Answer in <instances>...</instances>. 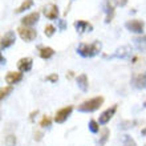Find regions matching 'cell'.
Returning a JSON list of instances; mask_svg holds the SVG:
<instances>
[{
	"label": "cell",
	"mask_w": 146,
	"mask_h": 146,
	"mask_svg": "<svg viewBox=\"0 0 146 146\" xmlns=\"http://www.w3.org/2000/svg\"><path fill=\"white\" fill-rule=\"evenodd\" d=\"M32 64L33 62H32L31 57H23L17 62V68H19L20 72H28V70L32 69Z\"/></svg>",
	"instance_id": "4fadbf2b"
},
{
	"label": "cell",
	"mask_w": 146,
	"mask_h": 146,
	"mask_svg": "<svg viewBox=\"0 0 146 146\" xmlns=\"http://www.w3.org/2000/svg\"><path fill=\"white\" fill-rule=\"evenodd\" d=\"M115 110H117V105H113L111 108L106 109L105 111H102L100 115V118H98V123L100 125H105V123H108L110 121V118L113 115L115 114Z\"/></svg>",
	"instance_id": "52a82bcc"
},
{
	"label": "cell",
	"mask_w": 146,
	"mask_h": 146,
	"mask_svg": "<svg viewBox=\"0 0 146 146\" xmlns=\"http://www.w3.org/2000/svg\"><path fill=\"white\" fill-rule=\"evenodd\" d=\"M32 5H33V0H24L23 3H21V5L16 9V13H21V12L27 11V9H29Z\"/></svg>",
	"instance_id": "d6986e66"
},
{
	"label": "cell",
	"mask_w": 146,
	"mask_h": 146,
	"mask_svg": "<svg viewBox=\"0 0 146 146\" xmlns=\"http://www.w3.org/2000/svg\"><path fill=\"white\" fill-rule=\"evenodd\" d=\"M141 134L145 135V137H146V127H145V129H142V131H141Z\"/></svg>",
	"instance_id": "d6a6232c"
},
{
	"label": "cell",
	"mask_w": 146,
	"mask_h": 146,
	"mask_svg": "<svg viewBox=\"0 0 146 146\" xmlns=\"http://www.w3.org/2000/svg\"><path fill=\"white\" fill-rule=\"evenodd\" d=\"M4 64H5V58L1 57V65H4Z\"/></svg>",
	"instance_id": "836d02e7"
},
{
	"label": "cell",
	"mask_w": 146,
	"mask_h": 146,
	"mask_svg": "<svg viewBox=\"0 0 146 146\" xmlns=\"http://www.w3.org/2000/svg\"><path fill=\"white\" fill-rule=\"evenodd\" d=\"M133 41H134V45L138 50H141V52L146 50V37L145 36H138V37H135Z\"/></svg>",
	"instance_id": "e0dca14e"
},
{
	"label": "cell",
	"mask_w": 146,
	"mask_h": 146,
	"mask_svg": "<svg viewBox=\"0 0 146 146\" xmlns=\"http://www.w3.org/2000/svg\"><path fill=\"white\" fill-rule=\"evenodd\" d=\"M133 84L137 88H145L146 89V72L143 74H138L133 78Z\"/></svg>",
	"instance_id": "2e32d148"
},
{
	"label": "cell",
	"mask_w": 146,
	"mask_h": 146,
	"mask_svg": "<svg viewBox=\"0 0 146 146\" xmlns=\"http://www.w3.org/2000/svg\"><path fill=\"white\" fill-rule=\"evenodd\" d=\"M54 32H56V28L53 25H50V24L45 25V28H44V33H45L46 37H52L54 35Z\"/></svg>",
	"instance_id": "cb8c5ba5"
},
{
	"label": "cell",
	"mask_w": 146,
	"mask_h": 146,
	"mask_svg": "<svg viewBox=\"0 0 146 146\" xmlns=\"http://www.w3.org/2000/svg\"><path fill=\"white\" fill-rule=\"evenodd\" d=\"M131 54V48L129 45H123L121 48H117V50L114 52V54L111 57H117V58H126Z\"/></svg>",
	"instance_id": "5bb4252c"
},
{
	"label": "cell",
	"mask_w": 146,
	"mask_h": 146,
	"mask_svg": "<svg viewBox=\"0 0 146 146\" xmlns=\"http://www.w3.org/2000/svg\"><path fill=\"white\" fill-rule=\"evenodd\" d=\"M19 36L21 37V40H24V41H32V40H35L36 36H37V32L33 29V28L31 27H25V25H23V27H20L19 29Z\"/></svg>",
	"instance_id": "277c9868"
},
{
	"label": "cell",
	"mask_w": 146,
	"mask_h": 146,
	"mask_svg": "<svg viewBox=\"0 0 146 146\" xmlns=\"http://www.w3.org/2000/svg\"><path fill=\"white\" fill-rule=\"evenodd\" d=\"M54 54V50L50 48V46H44V48H40V57L46 60V58H50Z\"/></svg>",
	"instance_id": "ac0fdd59"
},
{
	"label": "cell",
	"mask_w": 146,
	"mask_h": 146,
	"mask_svg": "<svg viewBox=\"0 0 146 146\" xmlns=\"http://www.w3.org/2000/svg\"><path fill=\"white\" fill-rule=\"evenodd\" d=\"M104 104V97L98 96V97H93L90 100L84 101L82 104L78 105V111H84V113H90V111H94L100 108L101 105Z\"/></svg>",
	"instance_id": "7a4b0ae2"
},
{
	"label": "cell",
	"mask_w": 146,
	"mask_h": 146,
	"mask_svg": "<svg viewBox=\"0 0 146 146\" xmlns=\"http://www.w3.org/2000/svg\"><path fill=\"white\" fill-rule=\"evenodd\" d=\"M77 81V85H78V88L82 90V92H86L89 88V82H88V77H86V74H80V76L76 78Z\"/></svg>",
	"instance_id": "9a60e30c"
},
{
	"label": "cell",
	"mask_w": 146,
	"mask_h": 146,
	"mask_svg": "<svg viewBox=\"0 0 146 146\" xmlns=\"http://www.w3.org/2000/svg\"><path fill=\"white\" fill-rule=\"evenodd\" d=\"M74 28L78 33H86V32L93 31V25L85 20H77L74 21Z\"/></svg>",
	"instance_id": "ba28073f"
},
{
	"label": "cell",
	"mask_w": 146,
	"mask_h": 146,
	"mask_svg": "<svg viewBox=\"0 0 146 146\" xmlns=\"http://www.w3.org/2000/svg\"><path fill=\"white\" fill-rule=\"evenodd\" d=\"M58 27H60V29H61V31H64V29L66 28L65 21H64V20H58Z\"/></svg>",
	"instance_id": "f1b7e54d"
},
{
	"label": "cell",
	"mask_w": 146,
	"mask_h": 146,
	"mask_svg": "<svg viewBox=\"0 0 146 146\" xmlns=\"http://www.w3.org/2000/svg\"><path fill=\"white\" fill-rule=\"evenodd\" d=\"M73 110V106H65V108L60 109V110L56 111V115H54V121L57 123H62L65 122L66 119H68V117L70 115V113H72Z\"/></svg>",
	"instance_id": "5b68a950"
},
{
	"label": "cell",
	"mask_w": 146,
	"mask_h": 146,
	"mask_svg": "<svg viewBox=\"0 0 146 146\" xmlns=\"http://www.w3.org/2000/svg\"><path fill=\"white\" fill-rule=\"evenodd\" d=\"M109 134H110L109 129H106V127H105L104 130H102V133H101L100 141H98V143H97V145H98V146H104L105 143H106V141H108V138H109Z\"/></svg>",
	"instance_id": "ffe728a7"
},
{
	"label": "cell",
	"mask_w": 146,
	"mask_h": 146,
	"mask_svg": "<svg viewBox=\"0 0 146 146\" xmlns=\"http://www.w3.org/2000/svg\"><path fill=\"white\" fill-rule=\"evenodd\" d=\"M41 133H36V134H35V139H37V141H38V139H41Z\"/></svg>",
	"instance_id": "4dcf8cb0"
},
{
	"label": "cell",
	"mask_w": 146,
	"mask_h": 146,
	"mask_svg": "<svg viewBox=\"0 0 146 146\" xmlns=\"http://www.w3.org/2000/svg\"><path fill=\"white\" fill-rule=\"evenodd\" d=\"M44 15H45L46 19H49V20L57 19V16H58L57 5H54V4H48V5H45V7H44Z\"/></svg>",
	"instance_id": "30bf717a"
},
{
	"label": "cell",
	"mask_w": 146,
	"mask_h": 146,
	"mask_svg": "<svg viewBox=\"0 0 146 146\" xmlns=\"http://www.w3.org/2000/svg\"><path fill=\"white\" fill-rule=\"evenodd\" d=\"M50 123H52V121H50L49 117H44V118L41 119V122H40V126L41 127H49L50 126Z\"/></svg>",
	"instance_id": "484cf974"
},
{
	"label": "cell",
	"mask_w": 146,
	"mask_h": 146,
	"mask_svg": "<svg viewBox=\"0 0 146 146\" xmlns=\"http://www.w3.org/2000/svg\"><path fill=\"white\" fill-rule=\"evenodd\" d=\"M36 114H37V110L33 111V113L31 114V121H33V119H35V115H36Z\"/></svg>",
	"instance_id": "1f68e13d"
},
{
	"label": "cell",
	"mask_w": 146,
	"mask_h": 146,
	"mask_svg": "<svg viewBox=\"0 0 146 146\" xmlns=\"http://www.w3.org/2000/svg\"><path fill=\"white\" fill-rule=\"evenodd\" d=\"M143 106H145V108H146V101H145V102H143Z\"/></svg>",
	"instance_id": "e575fe53"
},
{
	"label": "cell",
	"mask_w": 146,
	"mask_h": 146,
	"mask_svg": "<svg viewBox=\"0 0 146 146\" xmlns=\"http://www.w3.org/2000/svg\"><path fill=\"white\" fill-rule=\"evenodd\" d=\"M57 80H58L57 73H53V74H50V76L46 77V81H50V82H57Z\"/></svg>",
	"instance_id": "83f0119b"
},
{
	"label": "cell",
	"mask_w": 146,
	"mask_h": 146,
	"mask_svg": "<svg viewBox=\"0 0 146 146\" xmlns=\"http://www.w3.org/2000/svg\"><path fill=\"white\" fill-rule=\"evenodd\" d=\"M4 145L5 146H16V137L13 134H9L4 139Z\"/></svg>",
	"instance_id": "603a6c76"
},
{
	"label": "cell",
	"mask_w": 146,
	"mask_h": 146,
	"mask_svg": "<svg viewBox=\"0 0 146 146\" xmlns=\"http://www.w3.org/2000/svg\"><path fill=\"white\" fill-rule=\"evenodd\" d=\"M23 80V73L21 72H8L5 74V82L9 85H15Z\"/></svg>",
	"instance_id": "8fae6325"
},
{
	"label": "cell",
	"mask_w": 146,
	"mask_h": 146,
	"mask_svg": "<svg viewBox=\"0 0 146 146\" xmlns=\"http://www.w3.org/2000/svg\"><path fill=\"white\" fill-rule=\"evenodd\" d=\"M125 27L127 28V31L133 32V33H143V28H145V23L142 20H138V19H133V20H129L125 23Z\"/></svg>",
	"instance_id": "3957f363"
},
{
	"label": "cell",
	"mask_w": 146,
	"mask_h": 146,
	"mask_svg": "<svg viewBox=\"0 0 146 146\" xmlns=\"http://www.w3.org/2000/svg\"><path fill=\"white\" fill-rule=\"evenodd\" d=\"M16 41V36L15 32L8 31L7 33H4V36L1 37V49H5V48H9V46Z\"/></svg>",
	"instance_id": "9c48e42d"
},
{
	"label": "cell",
	"mask_w": 146,
	"mask_h": 146,
	"mask_svg": "<svg viewBox=\"0 0 146 146\" xmlns=\"http://www.w3.org/2000/svg\"><path fill=\"white\" fill-rule=\"evenodd\" d=\"M122 146H137V143H135V141L133 138H131L130 135H127V134H125L122 137Z\"/></svg>",
	"instance_id": "44dd1931"
},
{
	"label": "cell",
	"mask_w": 146,
	"mask_h": 146,
	"mask_svg": "<svg viewBox=\"0 0 146 146\" xmlns=\"http://www.w3.org/2000/svg\"><path fill=\"white\" fill-rule=\"evenodd\" d=\"M89 130L92 131V133H98L100 130V123L94 121V119H90L89 121Z\"/></svg>",
	"instance_id": "7402d4cb"
},
{
	"label": "cell",
	"mask_w": 146,
	"mask_h": 146,
	"mask_svg": "<svg viewBox=\"0 0 146 146\" xmlns=\"http://www.w3.org/2000/svg\"><path fill=\"white\" fill-rule=\"evenodd\" d=\"M133 125H134V121H125V122L119 123V127L121 129H129V127H133Z\"/></svg>",
	"instance_id": "4316f807"
},
{
	"label": "cell",
	"mask_w": 146,
	"mask_h": 146,
	"mask_svg": "<svg viewBox=\"0 0 146 146\" xmlns=\"http://www.w3.org/2000/svg\"><path fill=\"white\" fill-rule=\"evenodd\" d=\"M118 4L117 0H105V13H106V19H105V23H110L111 19H113V15H114V8L115 5Z\"/></svg>",
	"instance_id": "8992f818"
},
{
	"label": "cell",
	"mask_w": 146,
	"mask_h": 146,
	"mask_svg": "<svg viewBox=\"0 0 146 146\" xmlns=\"http://www.w3.org/2000/svg\"><path fill=\"white\" fill-rule=\"evenodd\" d=\"M101 42L100 41H94L92 44H80V45L77 46V52L80 56L82 57H93V56H96L97 53H100L101 50Z\"/></svg>",
	"instance_id": "6da1fadb"
},
{
	"label": "cell",
	"mask_w": 146,
	"mask_h": 146,
	"mask_svg": "<svg viewBox=\"0 0 146 146\" xmlns=\"http://www.w3.org/2000/svg\"><path fill=\"white\" fill-rule=\"evenodd\" d=\"M12 92V86L9 85V86H4V88H1V90H0V98L1 100H4L5 97L9 94V93Z\"/></svg>",
	"instance_id": "d4e9b609"
},
{
	"label": "cell",
	"mask_w": 146,
	"mask_h": 146,
	"mask_svg": "<svg viewBox=\"0 0 146 146\" xmlns=\"http://www.w3.org/2000/svg\"><path fill=\"white\" fill-rule=\"evenodd\" d=\"M38 17H40V13H38V12H32V13L24 16L23 19H21V24L25 25V27H31V25L37 23Z\"/></svg>",
	"instance_id": "7c38bea8"
},
{
	"label": "cell",
	"mask_w": 146,
	"mask_h": 146,
	"mask_svg": "<svg viewBox=\"0 0 146 146\" xmlns=\"http://www.w3.org/2000/svg\"><path fill=\"white\" fill-rule=\"evenodd\" d=\"M145 146H146V145H145Z\"/></svg>",
	"instance_id": "d590c367"
},
{
	"label": "cell",
	"mask_w": 146,
	"mask_h": 146,
	"mask_svg": "<svg viewBox=\"0 0 146 146\" xmlns=\"http://www.w3.org/2000/svg\"><path fill=\"white\" fill-rule=\"evenodd\" d=\"M126 3H127V0H118V4L121 5V7H123Z\"/></svg>",
	"instance_id": "f546056e"
}]
</instances>
